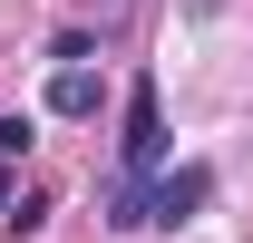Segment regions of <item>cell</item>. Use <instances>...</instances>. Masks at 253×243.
Masks as SVG:
<instances>
[{"instance_id": "cell-5", "label": "cell", "mask_w": 253, "mask_h": 243, "mask_svg": "<svg viewBox=\"0 0 253 243\" xmlns=\"http://www.w3.org/2000/svg\"><path fill=\"white\" fill-rule=\"evenodd\" d=\"M30 156V117H0V165H20Z\"/></svg>"}, {"instance_id": "cell-1", "label": "cell", "mask_w": 253, "mask_h": 243, "mask_svg": "<svg viewBox=\"0 0 253 243\" xmlns=\"http://www.w3.org/2000/svg\"><path fill=\"white\" fill-rule=\"evenodd\" d=\"M117 156H126V175H156V165H166V107H156V78H136V88H126V136H117Z\"/></svg>"}, {"instance_id": "cell-3", "label": "cell", "mask_w": 253, "mask_h": 243, "mask_svg": "<svg viewBox=\"0 0 253 243\" xmlns=\"http://www.w3.org/2000/svg\"><path fill=\"white\" fill-rule=\"evenodd\" d=\"M97 107H107V78L97 68H59L49 78V117H97Z\"/></svg>"}, {"instance_id": "cell-4", "label": "cell", "mask_w": 253, "mask_h": 243, "mask_svg": "<svg viewBox=\"0 0 253 243\" xmlns=\"http://www.w3.org/2000/svg\"><path fill=\"white\" fill-rule=\"evenodd\" d=\"M107 224H117V234L146 224V175H117V185H107Z\"/></svg>"}, {"instance_id": "cell-2", "label": "cell", "mask_w": 253, "mask_h": 243, "mask_svg": "<svg viewBox=\"0 0 253 243\" xmlns=\"http://www.w3.org/2000/svg\"><path fill=\"white\" fill-rule=\"evenodd\" d=\"M205 195H214V165H166L156 195H146V224H195Z\"/></svg>"}, {"instance_id": "cell-6", "label": "cell", "mask_w": 253, "mask_h": 243, "mask_svg": "<svg viewBox=\"0 0 253 243\" xmlns=\"http://www.w3.org/2000/svg\"><path fill=\"white\" fill-rule=\"evenodd\" d=\"M0 204H20V165H0Z\"/></svg>"}]
</instances>
